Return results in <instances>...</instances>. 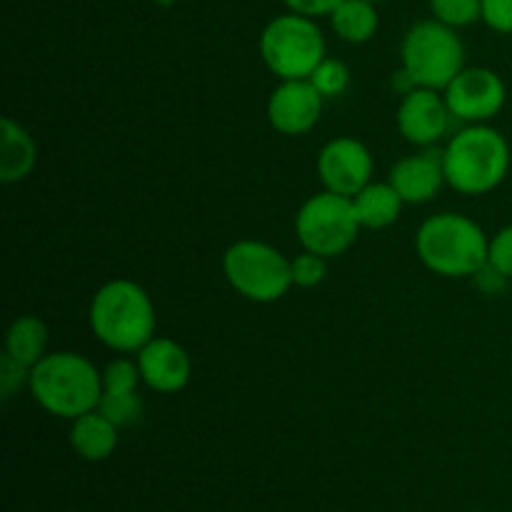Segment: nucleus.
Returning <instances> with one entry per match:
<instances>
[{"label":"nucleus","mask_w":512,"mask_h":512,"mask_svg":"<svg viewBox=\"0 0 512 512\" xmlns=\"http://www.w3.org/2000/svg\"><path fill=\"white\" fill-rule=\"evenodd\" d=\"M488 250V233L463 213L430 215L415 233V255L440 278H475L488 265Z\"/></svg>","instance_id":"7ed1b4c3"},{"label":"nucleus","mask_w":512,"mask_h":512,"mask_svg":"<svg viewBox=\"0 0 512 512\" xmlns=\"http://www.w3.org/2000/svg\"><path fill=\"white\" fill-rule=\"evenodd\" d=\"M28 383L30 368L20 365L8 353L0 355V393H3V398L10 400L20 388H28Z\"/></svg>","instance_id":"a878e982"},{"label":"nucleus","mask_w":512,"mask_h":512,"mask_svg":"<svg viewBox=\"0 0 512 512\" xmlns=\"http://www.w3.org/2000/svg\"><path fill=\"white\" fill-rule=\"evenodd\" d=\"M308 80L315 85V88H318V93L323 95L325 100L338 98V95H343L345 90H348L350 70L343 60L330 58L328 55V58H325L323 63L313 70V75H310Z\"/></svg>","instance_id":"4be33fe9"},{"label":"nucleus","mask_w":512,"mask_h":512,"mask_svg":"<svg viewBox=\"0 0 512 512\" xmlns=\"http://www.w3.org/2000/svg\"><path fill=\"white\" fill-rule=\"evenodd\" d=\"M155 5H160V8H170V5H175L178 0H153Z\"/></svg>","instance_id":"c85d7f7f"},{"label":"nucleus","mask_w":512,"mask_h":512,"mask_svg":"<svg viewBox=\"0 0 512 512\" xmlns=\"http://www.w3.org/2000/svg\"><path fill=\"white\" fill-rule=\"evenodd\" d=\"M483 23L500 35H512V0H480Z\"/></svg>","instance_id":"bb28decb"},{"label":"nucleus","mask_w":512,"mask_h":512,"mask_svg":"<svg viewBox=\"0 0 512 512\" xmlns=\"http://www.w3.org/2000/svg\"><path fill=\"white\" fill-rule=\"evenodd\" d=\"M330 28L343 43L363 45L375 38L380 28L378 3L370 0H343L333 13L328 15Z\"/></svg>","instance_id":"6ab92c4d"},{"label":"nucleus","mask_w":512,"mask_h":512,"mask_svg":"<svg viewBox=\"0 0 512 512\" xmlns=\"http://www.w3.org/2000/svg\"><path fill=\"white\" fill-rule=\"evenodd\" d=\"M388 183L398 190L405 205H423L443 190V148H420V153L398 160L390 168Z\"/></svg>","instance_id":"4468645a"},{"label":"nucleus","mask_w":512,"mask_h":512,"mask_svg":"<svg viewBox=\"0 0 512 512\" xmlns=\"http://www.w3.org/2000/svg\"><path fill=\"white\" fill-rule=\"evenodd\" d=\"M443 95L453 120H460L463 125H480L490 123L503 113L508 88L493 68L475 65V68L460 70L443 90Z\"/></svg>","instance_id":"1a4fd4ad"},{"label":"nucleus","mask_w":512,"mask_h":512,"mask_svg":"<svg viewBox=\"0 0 512 512\" xmlns=\"http://www.w3.org/2000/svg\"><path fill=\"white\" fill-rule=\"evenodd\" d=\"M400 68L418 88L443 93L465 68V45L458 30L435 18L418 20L400 43Z\"/></svg>","instance_id":"423d86ee"},{"label":"nucleus","mask_w":512,"mask_h":512,"mask_svg":"<svg viewBox=\"0 0 512 512\" xmlns=\"http://www.w3.org/2000/svg\"><path fill=\"white\" fill-rule=\"evenodd\" d=\"M30 395L48 415L75 420L98 408L103 395V370L73 350H55L30 368Z\"/></svg>","instance_id":"20e7f679"},{"label":"nucleus","mask_w":512,"mask_h":512,"mask_svg":"<svg viewBox=\"0 0 512 512\" xmlns=\"http://www.w3.org/2000/svg\"><path fill=\"white\" fill-rule=\"evenodd\" d=\"M353 210L363 230H385L398 223L403 213V198L390 183H373L370 180L358 195H353Z\"/></svg>","instance_id":"f3484780"},{"label":"nucleus","mask_w":512,"mask_h":512,"mask_svg":"<svg viewBox=\"0 0 512 512\" xmlns=\"http://www.w3.org/2000/svg\"><path fill=\"white\" fill-rule=\"evenodd\" d=\"M138 360L140 378L145 388L160 395H175L188 388L193 378V360L190 353L173 338L155 335L150 343L135 353Z\"/></svg>","instance_id":"ddd939ff"},{"label":"nucleus","mask_w":512,"mask_h":512,"mask_svg":"<svg viewBox=\"0 0 512 512\" xmlns=\"http://www.w3.org/2000/svg\"><path fill=\"white\" fill-rule=\"evenodd\" d=\"M258 48L265 68L278 80H308L328 58V45L318 20L290 10L268 20Z\"/></svg>","instance_id":"39448f33"},{"label":"nucleus","mask_w":512,"mask_h":512,"mask_svg":"<svg viewBox=\"0 0 512 512\" xmlns=\"http://www.w3.org/2000/svg\"><path fill=\"white\" fill-rule=\"evenodd\" d=\"M488 265L505 280H512V223L490 238Z\"/></svg>","instance_id":"393cba45"},{"label":"nucleus","mask_w":512,"mask_h":512,"mask_svg":"<svg viewBox=\"0 0 512 512\" xmlns=\"http://www.w3.org/2000/svg\"><path fill=\"white\" fill-rule=\"evenodd\" d=\"M290 270H293L295 288H315L328 275V258L310 253V250H303L295 258H290Z\"/></svg>","instance_id":"b1692460"},{"label":"nucleus","mask_w":512,"mask_h":512,"mask_svg":"<svg viewBox=\"0 0 512 512\" xmlns=\"http://www.w3.org/2000/svg\"><path fill=\"white\" fill-rule=\"evenodd\" d=\"M315 168L323 190L353 198L373 180L375 163L368 145L350 135H338L320 148Z\"/></svg>","instance_id":"9d476101"},{"label":"nucleus","mask_w":512,"mask_h":512,"mask_svg":"<svg viewBox=\"0 0 512 512\" xmlns=\"http://www.w3.org/2000/svg\"><path fill=\"white\" fill-rule=\"evenodd\" d=\"M38 165V145L25 125L5 115L0 120V180L5 185L20 183Z\"/></svg>","instance_id":"dca6fc26"},{"label":"nucleus","mask_w":512,"mask_h":512,"mask_svg":"<svg viewBox=\"0 0 512 512\" xmlns=\"http://www.w3.org/2000/svg\"><path fill=\"white\" fill-rule=\"evenodd\" d=\"M323 103L310 80H280L268 98L270 128L288 138L310 133L323 115Z\"/></svg>","instance_id":"f8f14e48"},{"label":"nucleus","mask_w":512,"mask_h":512,"mask_svg":"<svg viewBox=\"0 0 512 512\" xmlns=\"http://www.w3.org/2000/svg\"><path fill=\"white\" fill-rule=\"evenodd\" d=\"M360 230L353 200L330 190L310 195L295 213V238L300 248L328 260L348 253Z\"/></svg>","instance_id":"6e6552de"},{"label":"nucleus","mask_w":512,"mask_h":512,"mask_svg":"<svg viewBox=\"0 0 512 512\" xmlns=\"http://www.w3.org/2000/svg\"><path fill=\"white\" fill-rule=\"evenodd\" d=\"M88 323L95 340L120 355H135L158 335L153 298L143 285L128 278L108 280L95 290Z\"/></svg>","instance_id":"f257e3e1"},{"label":"nucleus","mask_w":512,"mask_h":512,"mask_svg":"<svg viewBox=\"0 0 512 512\" xmlns=\"http://www.w3.org/2000/svg\"><path fill=\"white\" fill-rule=\"evenodd\" d=\"M343 0H283L290 13L308 15V18H328Z\"/></svg>","instance_id":"cd10ccee"},{"label":"nucleus","mask_w":512,"mask_h":512,"mask_svg":"<svg viewBox=\"0 0 512 512\" xmlns=\"http://www.w3.org/2000/svg\"><path fill=\"white\" fill-rule=\"evenodd\" d=\"M370 3H385V0H370Z\"/></svg>","instance_id":"c756f323"},{"label":"nucleus","mask_w":512,"mask_h":512,"mask_svg":"<svg viewBox=\"0 0 512 512\" xmlns=\"http://www.w3.org/2000/svg\"><path fill=\"white\" fill-rule=\"evenodd\" d=\"M395 123L408 143L418 148H438V143L448 140L453 115L440 90L413 88L400 98Z\"/></svg>","instance_id":"9b49d317"},{"label":"nucleus","mask_w":512,"mask_h":512,"mask_svg":"<svg viewBox=\"0 0 512 512\" xmlns=\"http://www.w3.org/2000/svg\"><path fill=\"white\" fill-rule=\"evenodd\" d=\"M98 410L110 423L125 430L143 418V398L138 395V390H133V393H105L103 390Z\"/></svg>","instance_id":"aec40b11"},{"label":"nucleus","mask_w":512,"mask_h":512,"mask_svg":"<svg viewBox=\"0 0 512 512\" xmlns=\"http://www.w3.org/2000/svg\"><path fill=\"white\" fill-rule=\"evenodd\" d=\"M70 448L80 460L88 463H103L118 450L120 428L110 423L98 408L80 418L70 420Z\"/></svg>","instance_id":"2eb2a0df"},{"label":"nucleus","mask_w":512,"mask_h":512,"mask_svg":"<svg viewBox=\"0 0 512 512\" xmlns=\"http://www.w3.org/2000/svg\"><path fill=\"white\" fill-rule=\"evenodd\" d=\"M430 15L448 28H468L483 20L480 0H430Z\"/></svg>","instance_id":"412c9836"},{"label":"nucleus","mask_w":512,"mask_h":512,"mask_svg":"<svg viewBox=\"0 0 512 512\" xmlns=\"http://www.w3.org/2000/svg\"><path fill=\"white\" fill-rule=\"evenodd\" d=\"M512 163L508 138L490 123L465 125L443 145L445 183L460 195H488L503 185Z\"/></svg>","instance_id":"f03ea898"},{"label":"nucleus","mask_w":512,"mask_h":512,"mask_svg":"<svg viewBox=\"0 0 512 512\" xmlns=\"http://www.w3.org/2000/svg\"><path fill=\"white\" fill-rule=\"evenodd\" d=\"M48 325L38 315H20L5 330V350L25 368H35L48 355Z\"/></svg>","instance_id":"a211bd4d"},{"label":"nucleus","mask_w":512,"mask_h":512,"mask_svg":"<svg viewBox=\"0 0 512 512\" xmlns=\"http://www.w3.org/2000/svg\"><path fill=\"white\" fill-rule=\"evenodd\" d=\"M143 383L140 378L138 360L135 358H115L103 368V390L105 393H133Z\"/></svg>","instance_id":"5701e85b"},{"label":"nucleus","mask_w":512,"mask_h":512,"mask_svg":"<svg viewBox=\"0 0 512 512\" xmlns=\"http://www.w3.org/2000/svg\"><path fill=\"white\" fill-rule=\"evenodd\" d=\"M223 273L240 298L258 305L278 303L293 285L290 258L263 240L245 238L223 255Z\"/></svg>","instance_id":"0eeeda50"}]
</instances>
